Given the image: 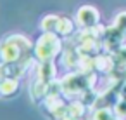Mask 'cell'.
<instances>
[{"label": "cell", "instance_id": "14", "mask_svg": "<svg viewBox=\"0 0 126 120\" xmlns=\"http://www.w3.org/2000/svg\"><path fill=\"white\" fill-rule=\"evenodd\" d=\"M61 120H76V118H73V117H64V118H61Z\"/></svg>", "mask_w": 126, "mask_h": 120}, {"label": "cell", "instance_id": "3", "mask_svg": "<svg viewBox=\"0 0 126 120\" xmlns=\"http://www.w3.org/2000/svg\"><path fill=\"white\" fill-rule=\"evenodd\" d=\"M98 19H100V14H98V11H97L95 7H92V5H83V7H79L78 12H76V21H78V25H81V26H85V28L95 26V25L98 23Z\"/></svg>", "mask_w": 126, "mask_h": 120}, {"label": "cell", "instance_id": "11", "mask_svg": "<svg viewBox=\"0 0 126 120\" xmlns=\"http://www.w3.org/2000/svg\"><path fill=\"white\" fill-rule=\"evenodd\" d=\"M117 113H119V115H124V113H126V99H123V101L117 104Z\"/></svg>", "mask_w": 126, "mask_h": 120}, {"label": "cell", "instance_id": "9", "mask_svg": "<svg viewBox=\"0 0 126 120\" xmlns=\"http://www.w3.org/2000/svg\"><path fill=\"white\" fill-rule=\"evenodd\" d=\"M93 118H95V120H114V115H112L110 110L100 108V110L95 111V117H93Z\"/></svg>", "mask_w": 126, "mask_h": 120}, {"label": "cell", "instance_id": "2", "mask_svg": "<svg viewBox=\"0 0 126 120\" xmlns=\"http://www.w3.org/2000/svg\"><path fill=\"white\" fill-rule=\"evenodd\" d=\"M0 47H2L5 63H17L23 56V49H30L31 44L23 37H9Z\"/></svg>", "mask_w": 126, "mask_h": 120}, {"label": "cell", "instance_id": "1", "mask_svg": "<svg viewBox=\"0 0 126 120\" xmlns=\"http://www.w3.org/2000/svg\"><path fill=\"white\" fill-rule=\"evenodd\" d=\"M61 49H62V44L57 33H43V37L38 40L35 47V54L42 63H45V61H52L61 52Z\"/></svg>", "mask_w": 126, "mask_h": 120}, {"label": "cell", "instance_id": "5", "mask_svg": "<svg viewBox=\"0 0 126 120\" xmlns=\"http://www.w3.org/2000/svg\"><path fill=\"white\" fill-rule=\"evenodd\" d=\"M76 31V25H74V21L73 19H69V18H61V21H59V26H57V30H55V33L62 38V37H71L73 33Z\"/></svg>", "mask_w": 126, "mask_h": 120}, {"label": "cell", "instance_id": "13", "mask_svg": "<svg viewBox=\"0 0 126 120\" xmlns=\"http://www.w3.org/2000/svg\"><path fill=\"white\" fill-rule=\"evenodd\" d=\"M121 94H123V99H126V85L123 87V92H121Z\"/></svg>", "mask_w": 126, "mask_h": 120}, {"label": "cell", "instance_id": "8", "mask_svg": "<svg viewBox=\"0 0 126 120\" xmlns=\"http://www.w3.org/2000/svg\"><path fill=\"white\" fill-rule=\"evenodd\" d=\"M67 113H69V117H73V118L78 120L85 113V104L83 103H71L69 108H67Z\"/></svg>", "mask_w": 126, "mask_h": 120}, {"label": "cell", "instance_id": "6", "mask_svg": "<svg viewBox=\"0 0 126 120\" xmlns=\"http://www.w3.org/2000/svg\"><path fill=\"white\" fill-rule=\"evenodd\" d=\"M59 21H61V18H59L57 14H48V16H45V18L42 19V30H43V33H55V30H57V26H59Z\"/></svg>", "mask_w": 126, "mask_h": 120}, {"label": "cell", "instance_id": "7", "mask_svg": "<svg viewBox=\"0 0 126 120\" xmlns=\"http://www.w3.org/2000/svg\"><path fill=\"white\" fill-rule=\"evenodd\" d=\"M54 77H55V66H54V63L52 61L42 63V66H40V80L50 84L54 80Z\"/></svg>", "mask_w": 126, "mask_h": 120}, {"label": "cell", "instance_id": "10", "mask_svg": "<svg viewBox=\"0 0 126 120\" xmlns=\"http://www.w3.org/2000/svg\"><path fill=\"white\" fill-rule=\"evenodd\" d=\"M116 28L121 30V31H126V12H121L116 16V21H114Z\"/></svg>", "mask_w": 126, "mask_h": 120}, {"label": "cell", "instance_id": "4", "mask_svg": "<svg viewBox=\"0 0 126 120\" xmlns=\"http://www.w3.org/2000/svg\"><path fill=\"white\" fill-rule=\"evenodd\" d=\"M19 80L14 77H7V78H0V96L4 97H11L16 96L19 90Z\"/></svg>", "mask_w": 126, "mask_h": 120}, {"label": "cell", "instance_id": "12", "mask_svg": "<svg viewBox=\"0 0 126 120\" xmlns=\"http://www.w3.org/2000/svg\"><path fill=\"white\" fill-rule=\"evenodd\" d=\"M5 64V59H4V54H2V47H0V68Z\"/></svg>", "mask_w": 126, "mask_h": 120}]
</instances>
